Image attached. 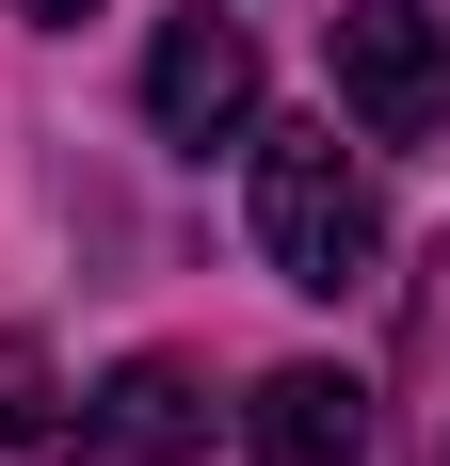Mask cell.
Listing matches in <instances>:
<instances>
[{
  "label": "cell",
  "mask_w": 450,
  "mask_h": 466,
  "mask_svg": "<svg viewBox=\"0 0 450 466\" xmlns=\"http://www.w3.org/2000/svg\"><path fill=\"white\" fill-rule=\"evenodd\" d=\"M16 16H48V33H81V16H97V0H16Z\"/></svg>",
  "instance_id": "obj_7"
},
{
  "label": "cell",
  "mask_w": 450,
  "mask_h": 466,
  "mask_svg": "<svg viewBox=\"0 0 450 466\" xmlns=\"http://www.w3.org/2000/svg\"><path fill=\"white\" fill-rule=\"evenodd\" d=\"M338 96H354L370 145L450 129V33L418 16V0H338Z\"/></svg>",
  "instance_id": "obj_2"
},
{
  "label": "cell",
  "mask_w": 450,
  "mask_h": 466,
  "mask_svg": "<svg viewBox=\"0 0 450 466\" xmlns=\"http://www.w3.org/2000/svg\"><path fill=\"white\" fill-rule=\"evenodd\" d=\"M258 258L273 289H370V258H386V209H370V177L338 161V129H273L258 145Z\"/></svg>",
  "instance_id": "obj_1"
},
{
  "label": "cell",
  "mask_w": 450,
  "mask_h": 466,
  "mask_svg": "<svg viewBox=\"0 0 450 466\" xmlns=\"http://www.w3.org/2000/svg\"><path fill=\"white\" fill-rule=\"evenodd\" d=\"M145 113H161V145H241L258 129V33H241V16H161Z\"/></svg>",
  "instance_id": "obj_3"
},
{
  "label": "cell",
  "mask_w": 450,
  "mask_h": 466,
  "mask_svg": "<svg viewBox=\"0 0 450 466\" xmlns=\"http://www.w3.org/2000/svg\"><path fill=\"white\" fill-rule=\"evenodd\" d=\"M241 451L258 466H354L370 451V386L322 370V354H290V370H258V402H241Z\"/></svg>",
  "instance_id": "obj_5"
},
{
  "label": "cell",
  "mask_w": 450,
  "mask_h": 466,
  "mask_svg": "<svg viewBox=\"0 0 450 466\" xmlns=\"http://www.w3.org/2000/svg\"><path fill=\"white\" fill-rule=\"evenodd\" d=\"M33 451H65V386L33 338H0V466H33Z\"/></svg>",
  "instance_id": "obj_6"
},
{
  "label": "cell",
  "mask_w": 450,
  "mask_h": 466,
  "mask_svg": "<svg viewBox=\"0 0 450 466\" xmlns=\"http://www.w3.org/2000/svg\"><path fill=\"white\" fill-rule=\"evenodd\" d=\"M65 451L81 466H178V451H210V386L178 354H129L97 402H65Z\"/></svg>",
  "instance_id": "obj_4"
}]
</instances>
